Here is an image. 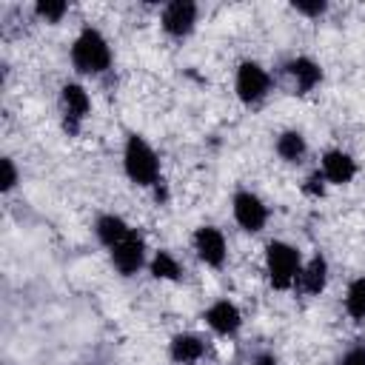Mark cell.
<instances>
[{
	"mask_svg": "<svg viewBox=\"0 0 365 365\" xmlns=\"http://www.w3.org/2000/svg\"><path fill=\"white\" fill-rule=\"evenodd\" d=\"M68 60H71V68L80 77L100 80V77H106L111 71L114 51H111L108 37L97 26L86 23V26H80V31L74 34V40L68 46Z\"/></svg>",
	"mask_w": 365,
	"mask_h": 365,
	"instance_id": "1",
	"label": "cell"
},
{
	"mask_svg": "<svg viewBox=\"0 0 365 365\" xmlns=\"http://www.w3.org/2000/svg\"><path fill=\"white\" fill-rule=\"evenodd\" d=\"M123 174L131 185L137 188H145L151 191L160 180H163V163H160V154L154 151V145L137 134V131H128L125 140H123Z\"/></svg>",
	"mask_w": 365,
	"mask_h": 365,
	"instance_id": "2",
	"label": "cell"
},
{
	"mask_svg": "<svg viewBox=\"0 0 365 365\" xmlns=\"http://www.w3.org/2000/svg\"><path fill=\"white\" fill-rule=\"evenodd\" d=\"M302 251L288 240H268L262 251V271L274 291H294L302 271Z\"/></svg>",
	"mask_w": 365,
	"mask_h": 365,
	"instance_id": "3",
	"label": "cell"
},
{
	"mask_svg": "<svg viewBox=\"0 0 365 365\" xmlns=\"http://www.w3.org/2000/svg\"><path fill=\"white\" fill-rule=\"evenodd\" d=\"M274 91V77L259 60H240L234 68V97L245 108H259Z\"/></svg>",
	"mask_w": 365,
	"mask_h": 365,
	"instance_id": "4",
	"label": "cell"
},
{
	"mask_svg": "<svg viewBox=\"0 0 365 365\" xmlns=\"http://www.w3.org/2000/svg\"><path fill=\"white\" fill-rule=\"evenodd\" d=\"M57 108H60V125L68 137H77L91 114V94L86 83L80 80H66L57 91Z\"/></svg>",
	"mask_w": 365,
	"mask_h": 365,
	"instance_id": "5",
	"label": "cell"
},
{
	"mask_svg": "<svg viewBox=\"0 0 365 365\" xmlns=\"http://www.w3.org/2000/svg\"><path fill=\"white\" fill-rule=\"evenodd\" d=\"M231 217L242 234H262L271 220V208L257 191L240 185L231 194Z\"/></svg>",
	"mask_w": 365,
	"mask_h": 365,
	"instance_id": "6",
	"label": "cell"
},
{
	"mask_svg": "<svg viewBox=\"0 0 365 365\" xmlns=\"http://www.w3.org/2000/svg\"><path fill=\"white\" fill-rule=\"evenodd\" d=\"M148 257L151 254H148V240H145V231L143 228H131L128 237L108 251V262H111V268L123 279L137 277L143 268H148Z\"/></svg>",
	"mask_w": 365,
	"mask_h": 365,
	"instance_id": "7",
	"label": "cell"
},
{
	"mask_svg": "<svg viewBox=\"0 0 365 365\" xmlns=\"http://www.w3.org/2000/svg\"><path fill=\"white\" fill-rule=\"evenodd\" d=\"M200 23V6L194 0H168L160 9V29L168 40H188L197 31Z\"/></svg>",
	"mask_w": 365,
	"mask_h": 365,
	"instance_id": "8",
	"label": "cell"
},
{
	"mask_svg": "<svg viewBox=\"0 0 365 365\" xmlns=\"http://www.w3.org/2000/svg\"><path fill=\"white\" fill-rule=\"evenodd\" d=\"M191 251L205 268H214V271L225 268V262H228V240H225L222 228L208 225V222L197 225L191 231Z\"/></svg>",
	"mask_w": 365,
	"mask_h": 365,
	"instance_id": "9",
	"label": "cell"
},
{
	"mask_svg": "<svg viewBox=\"0 0 365 365\" xmlns=\"http://www.w3.org/2000/svg\"><path fill=\"white\" fill-rule=\"evenodd\" d=\"M279 68H282V77L288 80L291 94H297V97H308V94L317 91V88L322 86V80H325L322 66H319L314 57H308V54H294V57H288Z\"/></svg>",
	"mask_w": 365,
	"mask_h": 365,
	"instance_id": "10",
	"label": "cell"
},
{
	"mask_svg": "<svg viewBox=\"0 0 365 365\" xmlns=\"http://www.w3.org/2000/svg\"><path fill=\"white\" fill-rule=\"evenodd\" d=\"M200 317H202L205 328H208L214 336H222V339H234V336L242 331V322H245L240 305H237L234 299H228V297H220V299L208 302Z\"/></svg>",
	"mask_w": 365,
	"mask_h": 365,
	"instance_id": "11",
	"label": "cell"
},
{
	"mask_svg": "<svg viewBox=\"0 0 365 365\" xmlns=\"http://www.w3.org/2000/svg\"><path fill=\"white\" fill-rule=\"evenodd\" d=\"M319 171L325 174L328 185H351L359 174V163L351 151L345 148H325L319 154Z\"/></svg>",
	"mask_w": 365,
	"mask_h": 365,
	"instance_id": "12",
	"label": "cell"
},
{
	"mask_svg": "<svg viewBox=\"0 0 365 365\" xmlns=\"http://www.w3.org/2000/svg\"><path fill=\"white\" fill-rule=\"evenodd\" d=\"M165 351L174 365H197L208 354V339L197 331H177V334H171Z\"/></svg>",
	"mask_w": 365,
	"mask_h": 365,
	"instance_id": "13",
	"label": "cell"
},
{
	"mask_svg": "<svg viewBox=\"0 0 365 365\" xmlns=\"http://www.w3.org/2000/svg\"><path fill=\"white\" fill-rule=\"evenodd\" d=\"M328 279H331V265H328L322 251H314L302 262V271H299V279H297L294 291H299L302 297H319V294H325Z\"/></svg>",
	"mask_w": 365,
	"mask_h": 365,
	"instance_id": "14",
	"label": "cell"
},
{
	"mask_svg": "<svg viewBox=\"0 0 365 365\" xmlns=\"http://www.w3.org/2000/svg\"><path fill=\"white\" fill-rule=\"evenodd\" d=\"M131 228H134V225H128V220L120 217V214H114V211H103V214H97V217H94V225H91L94 240H97L106 251H111L117 242H123V240L128 237Z\"/></svg>",
	"mask_w": 365,
	"mask_h": 365,
	"instance_id": "15",
	"label": "cell"
},
{
	"mask_svg": "<svg viewBox=\"0 0 365 365\" xmlns=\"http://www.w3.org/2000/svg\"><path fill=\"white\" fill-rule=\"evenodd\" d=\"M274 154L285 165H302L308 157V140L299 128H282L274 137Z\"/></svg>",
	"mask_w": 365,
	"mask_h": 365,
	"instance_id": "16",
	"label": "cell"
},
{
	"mask_svg": "<svg viewBox=\"0 0 365 365\" xmlns=\"http://www.w3.org/2000/svg\"><path fill=\"white\" fill-rule=\"evenodd\" d=\"M148 274H151V279H160V282H180L185 277V268L174 251L157 248L148 257Z\"/></svg>",
	"mask_w": 365,
	"mask_h": 365,
	"instance_id": "17",
	"label": "cell"
},
{
	"mask_svg": "<svg viewBox=\"0 0 365 365\" xmlns=\"http://www.w3.org/2000/svg\"><path fill=\"white\" fill-rule=\"evenodd\" d=\"M342 308H345L348 319H354L356 325H362V322H365V274L354 277V279L345 285Z\"/></svg>",
	"mask_w": 365,
	"mask_h": 365,
	"instance_id": "18",
	"label": "cell"
},
{
	"mask_svg": "<svg viewBox=\"0 0 365 365\" xmlns=\"http://www.w3.org/2000/svg\"><path fill=\"white\" fill-rule=\"evenodd\" d=\"M68 3L66 0H37L34 6H31V11H34V17L40 20V23H48V26H57V23H63V17L68 14Z\"/></svg>",
	"mask_w": 365,
	"mask_h": 365,
	"instance_id": "19",
	"label": "cell"
},
{
	"mask_svg": "<svg viewBox=\"0 0 365 365\" xmlns=\"http://www.w3.org/2000/svg\"><path fill=\"white\" fill-rule=\"evenodd\" d=\"M328 180H325V174L319 171V165L317 168H311L305 177H302V182H299V191H302V197H308V200H322L325 194H328Z\"/></svg>",
	"mask_w": 365,
	"mask_h": 365,
	"instance_id": "20",
	"label": "cell"
},
{
	"mask_svg": "<svg viewBox=\"0 0 365 365\" xmlns=\"http://www.w3.org/2000/svg\"><path fill=\"white\" fill-rule=\"evenodd\" d=\"M328 9H331L328 0H294L291 3V11L305 17V20H319L328 14Z\"/></svg>",
	"mask_w": 365,
	"mask_h": 365,
	"instance_id": "21",
	"label": "cell"
},
{
	"mask_svg": "<svg viewBox=\"0 0 365 365\" xmlns=\"http://www.w3.org/2000/svg\"><path fill=\"white\" fill-rule=\"evenodd\" d=\"M0 171H3V177H0V191H3V194H11V191L17 188V182H20L17 163H14L11 157H3V160H0Z\"/></svg>",
	"mask_w": 365,
	"mask_h": 365,
	"instance_id": "22",
	"label": "cell"
},
{
	"mask_svg": "<svg viewBox=\"0 0 365 365\" xmlns=\"http://www.w3.org/2000/svg\"><path fill=\"white\" fill-rule=\"evenodd\" d=\"M336 365H365V339L351 342V345L342 351V356L336 359Z\"/></svg>",
	"mask_w": 365,
	"mask_h": 365,
	"instance_id": "23",
	"label": "cell"
},
{
	"mask_svg": "<svg viewBox=\"0 0 365 365\" xmlns=\"http://www.w3.org/2000/svg\"><path fill=\"white\" fill-rule=\"evenodd\" d=\"M248 365H279V359H277V354H274V351L262 348V351H254V354H251Z\"/></svg>",
	"mask_w": 365,
	"mask_h": 365,
	"instance_id": "24",
	"label": "cell"
}]
</instances>
